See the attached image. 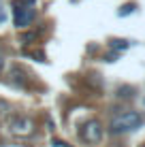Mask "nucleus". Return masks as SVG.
Masks as SVG:
<instances>
[{"mask_svg":"<svg viewBox=\"0 0 145 147\" xmlns=\"http://www.w3.org/2000/svg\"><path fill=\"white\" fill-rule=\"evenodd\" d=\"M11 75H13V83L24 85V77H22V70H19V68H13V70H11Z\"/></svg>","mask_w":145,"mask_h":147,"instance_id":"8","label":"nucleus"},{"mask_svg":"<svg viewBox=\"0 0 145 147\" xmlns=\"http://www.w3.org/2000/svg\"><path fill=\"white\" fill-rule=\"evenodd\" d=\"M9 128H11V132L15 136H30L32 130H34V121L30 117H26V115H17V117L11 119Z\"/></svg>","mask_w":145,"mask_h":147,"instance_id":"3","label":"nucleus"},{"mask_svg":"<svg viewBox=\"0 0 145 147\" xmlns=\"http://www.w3.org/2000/svg\"><path fill=\"white\" fill-rule=\"evenodd\" d=\"M34 19V7L28 9H15V26L17 28H28Z\"/></svg>","mask_w":145,"mask_h":147,"instance_id":"4","label":"nucleus"},{"mask_svg":"<svg viewBox=\"0 0 145 147\" xmlns=\"http://www.w3.org/2000/svg\"><path fill=\"white\" fill-rule=\"evenodd\" d=\"M143 121H145V115H139V113H134V111H128V113H122V115H117V117H113L109 130H111L113 134L130 132V130H137Z\"/></svg>","mask_w":145,"mask_h":147,"instance_id":"1","label":"nucleus"},{"mask_svg":"<svg viewBox=\"0 0 145 147\" xmlns=\"http://www.w3.org/2000/svg\"><path fill=\"white\" fill-rule=\"evenodd\" d=\"M51 145H53V147H68L64 141H60V139H51Z\"/></svg>","mask_w":145,"mask_h":147,"instance_id":"9","label":"nucleus"},{"mask_svg":"<svg viewBox=\"0 0 145 147\" xmlns=\"http://www.w3.org/2000/svg\"><path fill=\"white\" fill-rule=\"evenodd\" d=\"M134 9H137V4H134V2H128V4H124V7L117 11V15H119V17H126V15H130Z\"/></svg>","mask_w":145,"mask_h":147,"instance_id":"6","label":"nucleus"},{"mask_svg":"<svg viewBox=\"0 0 145 147\" xmlns=\"http://www.w3.org/2000/svg\"><path fill=\"white\" fill-rule=\"evenodd\" d=\"M141 147H145V143H143V145H141Z\"/></svg>","mask_w":145,"mask_h":147,"instance_id":"12","label":"nucleus"},{"mask_svg":"<svg viewBox=\"0 0 145 147\" xmlns=\"http://www.w3.org/2000/svg\"><path fill=\"white\" fill-rule=\"evenodd\" d=\"M143 102H145V98H143Z\"/></svg>","mask_w":145,"mask_h":147,"instance_id":"13","label":"nucleus"},{"mask_svg":"<svg viewBox=\"0 0 145 147\" xmlns=\"http://www.w3.org/2000/svg\"><path fill=\"white\" fill-rule=\"evenodd\" d=\"M36 0H15L13 2V9H28V7H34Z\"/></svg>","mask_w":145,"mask_h":147,"instance_id":"7","label":"nucleus"},{"mask_svg":"<svg viewBox=\"0 0 145 147\" xmlns=\"http://www.w3.org/2000/svg\"><path fill=\"white\" fill-rule=\"evenodd\" d=\"M4 19H7V15H4V9H2V0H0V24H4Z\"/></svg>","mask_w":145,"mask_h":147,"instance_id":"10","label":"nucleus"},{"mask_svg":"<svg viewBox=\"0 0 145 147\" xmlns=\"http://www.w3.org/2000/svg\"><path fill=\"white\" fill-rule=\"evenodd\" d=\"M32 38H36V34H24L22 40H32Z\"/></svg>","mask_w":145,"mask_h":147,"instance_id":"11","label":"nucleus"},{"mask_svg":"<svg viewBox=\"0 0 145 147\" xmlns=\"http://www.w3.org/2000/svg\"><path fill=\"white\" fill-rule=\"evenodd\" d=\"M103 136V126L98 119H88L86 124H81V128H79V139L83 141V143H98Z\"/></svg>","mask_w":145,"mask_h":147,"instance_id":"2","label":"nucleus"},{"mask_svg":"<svg viewBox=\"0 0 145 147\" xmlns=\"http://www.w3.org/2000/svg\"><path fill=\"white\" fill-rule=\"evenodd\" d=\"M109 47H111V49H115V51H119V49H126V47H128V40L111 38V40H109Z\"/></svg>","mask_w":145,"mask_h":147,"instance_id":"5","label":"nucleus"}]
</instances>
